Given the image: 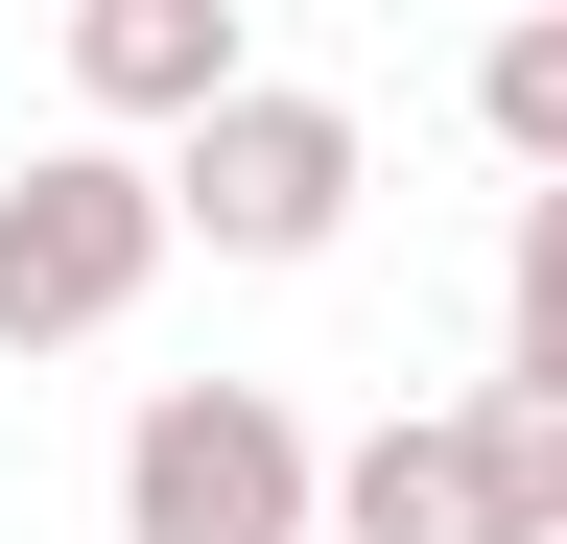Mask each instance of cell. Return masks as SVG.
I'll return each mask as SVG.
<instances>
[{
  "label": "cell",
  "instance_id": "cell-6",
  "mask_svg": "<svg viewBox=\"0 0 567 544\" xmlns=\"http://www.w3.org/2000/svg\"><path fill=\"white\" fill-rule=\"evenodd\" d=\"M496 402H567V189H520L496 237Z\"/></svg>",
  "mask_w": 567,
  "mask_h": 544
},
{
  "label": "cell",
  "instance_id": "cell-3",
  "mask_svg": "<svg viewBox=\"0 0 567 544\" xmlns=\"http://www.w3.org/2000/svg\"><path fill=\"white\" fill-rule=\"evenodd\" d=\"M354 189H379V143H354V95H308V72H260L213 143H166V214H189L213 260H331Z\"/></svg>",
  "mask_w": 567,
  "mask_h": 544
},
{
  "label": "cell",
  "instance_id": "cell-2",
  "mask_svg": "<svg viewBox=\"0 0 567 544\" xmlns=\"http://www.w3.org/2000/svg\"><path fill=\"white\" fill-rule=\"evenodd\" d=\"M166 166L142 143H24L0 166V356H95V331L166 285Z\"/></svg>",
  "mask_w": 567,
  "mask_h": 544
},
{
  "label": "cell",
  "instance_id": "cell-1",
  "mask_svg": "<svg viewBox=\"0 0 567 544\" xmlns=\"http://www.w3.org/2000/svg\"><path fill=\"white\" fill-rule=\"evenodd\" d=\"M118 544H331V450L284 379H142L118 427Z\"/></svg>",
  "mask_w": 567,
  "mask_h": 544
},
{
  "label": "cell",
  "instance_id": "cell-7",
  "mask_svg": "<svg viewBox=\"0 0 567 544\" xmlns=\"http://www.w3.org/2000/svg\"><path fill=\"white\" fill-rule=\"evenodd\" d=\"M473 119H496L520 189H567V24H496V48H473Z\"/></svg>",
  "mask_w": 567,
  "mask_h": 544
},
{
  "label": "cell",
  "instance_id": "cell-4",
  "mask_svg": "<svg viewBox=\"0 0 567 544\" xmlns=\"http://www.w3.org/2000/svg\"><path fill=\"white\" fill-rule=\"evenodd\" d=\"M331 544H520V427L473 402H379V427L331 450Z\"/></svg>",
  "mask_w": 567,
  "mask_h": 544
},
{
  "label": "cell",
  "instance_id": "cell-5",
  "mask_svg": "<svg viewBox=\"0 0 567 544\" xmlns=\"http://www.w3.org/2000/svg\"><path fill=\"white\" fill-rule=\"evenodd\" d=\"M260 95L237 0H71V143H213Z\"/></svg>",
  "mask_w": 567,
  "mask_h": 544
}]
</instances>
